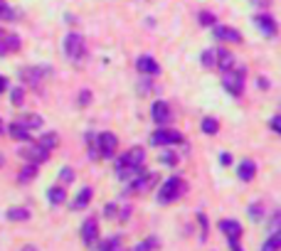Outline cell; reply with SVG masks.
I'll use <instances>...</instances> for the list:
<instances>
[{
	"instance_id": "1",
	"label": "cell",
	"mask_w": 281,
	"mask_h": 251,
	"mask_svg": "<svg viewBox=\"0 0 281 251\" xmlns=\"http://www.w3.org/2000/svg\"><path fill=\"white\" fill-rule=\"evenodd\" d=\"M143 163H146V150L140 145H133L116 160V175L121 180H133V177H138V175L146 172Z\"/></svg>"
},
{
	"instance_id": "2",
	"label": "cell",
	"mask_w": 281,
	"mask_h": 251,
	"mask_svg": "<svg viewBox=\"0 0 281 251\" xmlns=\"http://www.w3.org/2000/svg\"><path fill=\"white\" fill-rule=\"evenodd\" d=\"M244 74H247L244 67H229V69L222 72V86L232 96H242V91H244Z\"/></svg>"
},
{
	"instance_id": "3",
	"label": "cell",
	"mask_w": 281,
	"mask_h": 251,
	"mask_svg": "<svg viewBox=\"0 0 281 251\" xmlns=\"http://www.w3.org/2000/svg\"><path fill=\"white\" fill-rule=\"evenodd\" d=\"M62 50H64V55L69 57L72 62H79V59H84L86 57V40L79 35V32H69V35L64 37Z\"/></svg>"
},
{
	"instance_id": "4",
	"label": "cell",
	"mask_w": 281,
	"mask_h": 251,
	"mask_svg": "<svg viewBox=\"0 0 281 251\" xmlns=\"http://www.w3.org/2000/svg\"><path fill=\"white\" fill-rule=\"evenodd\" d=\"M185 180L183 177H168L163 185H161V192H158V202L161 204H170V202H175L178 197L185 192Z\"/></svg>"
},
{
	"instance_id": "5",
	"label": "cell",
	"mask_w": 281,
	"mask_h": 251,
	"mask_svg": "<svg viewBox=\"0 0 281 251\" xmlns=\"http://www.w3.org/2000/svg\"><path fill=\"white\" fill-rule=\"evenodd\" d=\"M96 150H94V155H99V158H113L116 155V148H118V138L109 133V131H104V133H99L96 136V145H94Z\"/></svg>"
},
{
	"instance_id": "6",
	"label": "cell",
	"mask_w": 281,
	"mask_h": 251,
	"mask_svg": "<svg viewBox=\"0 0 281 251\" xmlns=\"http://www.w3.org/2000/svg\"><path fill=\"white\" fill-rule=\"evenodd\" d=\"M151 143H153V145H158V148H168V145H178V143H183V136H180L178 131L168 128V126H163V128H158V131L151 136Z\"/></svg>"
},
{
	"instance_id": "7",
	"label": "cell",
	"mask_w": 281,
	"mask_h": 251,
	"mask_svg": "<svg viewBox=\"0 0 281 251\" xmlns=\"http://www.w3.org/2000/svg\"><path fill=\"white\" fill-rule=\"evenodd\" d=\"M20 155L32 163V165H40V163H45L47 158H50V150H45L40 143H28V145H23L20 148Z\"/></svg>"
},
{
	"instance_id": "8",
	"label": "cell",
	"mask_w": 281,
	"mask_h": 251,
	"mask_svg": "<svg viewBox=\"0 0 281 251\" xmlns=\"http://www.w3.org/2000/svg\"><path fill=\"white\" fill-rule=\"evenodd\" d=\"M79 236H82V244L91 249V246L99 241V222H96L94 217H89V219L82 224V231H79Z\"/></svg>"
},
{
	"instance_id": "9",
	"label": "cell",
	"mask_w": 281,
	"mask_h": 251,
	"mask_svg": "<svg viewBox=\"0 0 281 251\" xmlns=\"http://www.w3.org/2000/svg\"><path fill=\"white\" fill-rule=\"evenodd\" d=\"M220 231L227 236L229 246H237L239 239H242V224L234 222V219H222V222H220Z\"/></svg>"
},
{
	"instance_id": "10",
	"label": "cell",
	"mask_w": 281,
	"mask_h": 251,
	"mask_svg": "<svg viewBox=\"0 0 281 251\" xmlns=\"http://www.w3.org/2000/svg\"><path fill=\"white\" fill-rule=\"evenodd\" d=\"M20 50V37L8 32V30H0V57L5 55H13Z\"/></svg>"
},
{
	"instance_id": "11",
	"label": "cell",
	"mask_w": 281,
	"mask_h": 251,
	"mask_svg": "<svg viewBox=\"0 0 281 251\" xmlns=\"http://www.w3.org/2000/svg\"><path fill=\"white\" fill-rule=\"evenodd\" d=\"M254 23H256L259 32H264L266 37H276V30H279V25H276V20H274L269 13H259V15L254 18Z\"/></svg>"
},
{
	"instance_id": "12",
	"label": "cell",
	"mask_w": 281,
	"mask_h": 251,
	"mask_svg": "<svg viewBox=\"0 0 281 251\" xmlns=\"http://www.w3.org/2000/svg\"><path fill=\"white\" fill-rule=\"evenodd\" d=\"M153 121H156V126H168L170 121H173V113H170V106L166 101H156L153 104Z\"/></svg>"
},
{
	"instance_id": "13",
	"label": "cell",
	"mask_w": 281,
	"mask_h": 251,
	"mask_svg": "<svg viewBox=\"0 0 281 251\" xmlns=\"http://www.w3.org/2000/svg\"><path fill=\"white\" fill-rule=\"evenodd\" d=\"M212 35H215L220 42H242V35L234 28H229V25H215Z\"/></svg>"
},
{
	"instance_id": "14",
	"label": "cell",
	"mask_w": 281,
	"mask_h": 251,
	"mask_svg": "<svg viewBox=\"0 0 281 251\" xmlns=\"http://www.w3.org/2000/svg\"><path fill=\"white\" fill-rule=\"evenodd\" d=\"M136 67H138L140 74H148V77H158L161 74V67H158V62L153 57H138Z\"/></svg>"
},
{
	"instance_id": "15",
	"label": "cell",
	"mask_w": 281,
	"mask_h": 251,
	"mask_svg": "<svg viewBox=\"0 0 281 251\" xmlns=\"http://www.w3.org/2000/svg\"><path fill=\"white\" fill-rule=\"evenodd\" d=\"M215 67H217L220 72L234 67V57H232V52H229V50H215Z\"/></svg>"
},
{
	"instance_id": "16",
	"label": "cell",
	"mask_w": 281,
	"mask_h": 251,
	"mask_svg": "<svg viewBox=\"0 0 281 251\" xmlns=\"http://www.w3.org/2000/svg\"><path fill=\"white\" fill-rule=\"evenodd\" d=\"M50 72H47V67H30V69H25L23 72V79L30 84H37L42 77H47Z\"/></svg>"
},
{
	"instance_id": "17",
	"label": "cell",
	"mask_w": 281,
	"mask_h": 251,
	"mask_svg": "<svg viewBox=\"0 0 281 251\" xmlns=\"http://www.w3.org/2000/svg\"><path fill=\"white\" fill-rule=\"evenodd\" d=\"M237 175H239V180L242 182H252L254 175H256V165H254V160H244L239 170H237Z\"/></svg>"
},
{
	"instance_id": "18",
	"label": "cell",
	"mask_w": 281,
	"mask_h": 251,
	"mask_svg": "<svg viewBox=\"0 0 281 251\" xmlns=\"http://www.w3.org/2000/svg\"><path fill=\"white\" fill-rule=\"evenodd\" d=\"M91 197H94V190H91V187H84L79 195L74 197V202H72V209H77V212H79V209H84L86 204L91 202Z\"/></svg>"
},
{
	"instance_id": "19",
	"label": "cell",
	"mask_w": 281,
	"mask_h": 251,
	"mask_svg": "<svg viewBox=\"0 0 281 251\" xmlns=\"http://www.w3.org/2000/svg\"><path fill=\"white\" fill-rule=\"evenodd\" d=\"M10 222H28L30 219V209L28 207H13V209H8V214H5Z\"/></svg>"
},
{
	"instance_id": "20",
	"label": "cell",
	"mask_w": 281,
	"mask_h": 251,
	"mask_svg": "<svg viewBox=\"0 0 281 251\" xmlns=\"http://www.w3.org/2000/svg\"><path fill=\"white\" fill-rule=\"evenodd\" d=\"M8 133H10L15 140H20V143H28V140H30V131H28V128H23L18 121H15V123H10Z\"/></svg>"
},
{
	"instance_id": "21",
	"label": "cell",
	"mask_w": 281,
	"mask_h": 251,
	"mask_svg": "<svg viewBox=\"0 0 281 251\" xmlns=\"http://www.w3.org/2000/svg\"><path fill=\"white\" fill-rule=\"evenodd\" d=\"M18 123H20L23 128H28V131L42 128V118H40V116H35V113H30V116H20V118H18Z\"/></svg>"
},
{
	"instance_id": "22",
	"label": "cell",
	"mask_w": 281,
	"mask_h": 251,
	"mask_svg": "<svg viewBox=\"0 0 281 251\" xmlns=\"http://www.w3.org/2000/svg\"><path fill=\"white\" fill-rule=\"evenodd\" d=\"M47 197H50L52 204H62V202L67 199V187H64V185H55V187H50Z\"/></svg>"
},
{
	"instance_id": "23",
	"label": "cell",
	"mask_w": 281,
	"mask_h": 251,
	"mask_svg": "<svg viewBox=\"0 0 281 251\" xmlns=\"http://www.w3.org/2000/svg\"><path fill=\"white\" fill-rule=\"evenodd\" d=\"M281 249V234L279 231H271V236L261 244V251H279Z\"/></svg>"
},
{
	"instance_id": "24",
	"label": "cell",
	"mask_w": 281,
	"mask_h": 251,
	"mask_svg": "<svg viewBox=\"0 0 281 251\" xmlns=\"http://www.w3.org/2000/svg\"><path fill=\"white\" fill-rule=\"evenodd\" d=\"M200 128H202V133H207V136H215V133L220 131V123H217V118H202Z\"/></svg>"
},
{
	"instance_id": "25",
	"label": "cell",
	"mask_w": 281,
	"mask_h": 251,
	"mask_svg": "<svg viewBox=\"0 0 281 251\" xmlns=\"http://www.w3.org/2000/svg\"><path fill=\"white\" fill-rule=\"evenodd\" d=\"M35 175H37V165L28 163V167H23V170H20V175H18V182H30Z\"/></svg>"
},
{
	"instance_id": "26",
	"label": "cell",
	"mask_w": 281,
	"mask_h": 251,
	"mask_svg": "<svg viewBox=\"0 0 281 251\" xmlns=\"http://www.w3.org/2000/svg\"><path fill=\"white\" fill-rule=\"evenodd\" d=\"M57 143H59V136H57V133H45V136L40 138V145H42L45 150H52V148H57Z\"/></svg>"
},
{
	"instance_id": "27",
	"label": "cell",
	"mask_w": 281,
	"mask_h": 251,
	"mask_svg": "<svg viewBox=\"0 0 281 251\" xmlns=\"http://www.w3.org/2000/svg\"><path fill=\"white\" fill-rule=\"evenodd\" d=\"M15 18H18V13L5 0H0V20H15Z\"/></svg>"
},
{
	"instance_id": "28",
	"label": "cell",
	"mask_w": 281,
	"mask_h": 251,
	"mask_svg": "<svg viewBox=\"0 0 281 251\" xmlns=\"http://www.w3.org/2000/svg\"><path fill=\"white\" fill-rule=\"evenodd\" d=\"M101 251H123V246H121V239H118V236L106 239V241L101 244Z\"/></svg>"
},
{
	"instance_id": "29",
	"label": "cell",
	"mask_w": 281,
	"mask_h": 251,
	"mask_svg": "<svg viewBox=\"0 0 281 251\" xmlns=\"http://www.w3.org/2000/svg\"><path fill=\"white\" fill-rule=\"evenodd\" d=\"M202 67H207V69H215V50H207V52L202 55Z\"/></svg>"
},
{
	"instance_id": "30",
	"label": "cell",
	"mask_w": 281,
	"mask_h": 251,
	"mask_svg": "<svg viewBox=\"0 0 281 251\" xmlns=\"http://www.w3.org/2000/svg\"><path fill=\"white\" fill-rule=\"evenodd\" d=\"M59 180H62L64 185H69V182L74 180V170H72V167H64V170L59 172Z\"/></svg>"
},
{
	"instance_id": "31",
	"label": "cell",
	"mask_w": 281,
	"mask_h": 251,
	"mask_svg": "<svg viewBox=\"0 0 281 251\" xmlns=\"http://www.w3.org/2000/svg\"><path fill=\"white\" fill-rule=\"evenodd\" d=\"M156 244H158L156 239H146V241H143V244H138L133 251H151V249H156Z\"/></svg>"
},
{
	"instance_id": "32",
	"label": "cell",
	"mask_w": 281,
	"mask_h": 251,
	"mask_svg": "<svg viewBox=\"0 0 281 251\" xmlns=\"http://www.w3.org/2000/svg\"><path fill=\"white\" fill-rule=\"evenodd\" d=\"M23 96H25V89H13V104L15 106L23 104Z\"/></svg>"
},
{
	"instance_id": "33",
	"label": "cell",
	"mask_w": 281,
	"mask_h": 251,
	"mask_svg": "<svg viewBox=\"0 0 281 251\" xmlns=\"http://www.w3.org/2000/svg\"><path fill=\"white\" fill-rule=\"evenodd\" d=\"M200 23H202V25H212V23H215V18H212L210 13H202V15H200Z\"/></svg>"
},
{
	"instance_id": "34",
	"label": "cell",
	"mask_w": 281,
	"mask_h": 251,
	"mask_svg": "<svg viewBox=\"0 0 281 251\" xmlns=\"http://www.w3.org/2000/svg\"><path fill=\"white\" fill-rule=\"evenodd\" d=\"M271 131H274V133H279L281 131V118L279 116H274V118H271Z\"/></svg>"
},
{
	"instance_id": "35",
	"label": "cell",
	"mask_w": 281,
	"mask_h": 251,
	"mask_svg": "<svg viewBox=\"0 0 281 251\" xmlns=\"http://www.w3.org/2000/svg\"><path fill=\"white\" fill-rule=\"evenodd\" d=\"M89 101H91V94L89 91H82L79 94V104H89Z\"/></svg>"
},
{
	"instance_id": "36",
	"label": "cell",
	"mask_w": 281,
	"mask_h": 251,
	"mask_svg": "<svg viewBox=\"0 0 281 251\" xmlns=\"http://www.w3.org/2000/svg\"><path fill=\"white\" fill-rule=\"evenodd\" d=\"M220 160H222V163H225V165H229V163H232V158H229V155H227V153H225V155H220Z\"/></svg>"
},
{
	"instance_id": "37",
	"label": "cell",
	"mask_w": 281,
	"mask_h": 251,
	"mask_svg": "<svg viewBox=\"0 0 281 251\" xmlns=\"http://www.w3.org/2000/svg\"><path fill=\"white\" fill-rule=\"evenodd\" d=\"M269 3L271 0H254V5H264V8H269Z\"/></svg>"
},
{
	"instance_id": "38",
	"label": "cell",
	"mask_w": 281,
	"mask_h": 251,
	"mask_svg": "<svg viewBox=\"0 0 281 251\" xmlns=\"http://www.w3.org/2000/svg\"><path fill=\"white\" fill-rule=\"evenodd\" d=\"M5 89H8V82H5V79H3V77H0V94H3V91H5Z\"/></svg>"
},
{
	"instance_id": "39",
	"label": "cell",
	"mask_w": 281,
	"mask_h": 251,
	"mask_svg": "<svg viewBox=\"0 0 281 251\" xmlns=\"http://www.w3.org/2000/svg\"><path fill=\"white\" fill-rule=\"evenodd\" d=\"M232 251H242V249H239V244H237V246H232Z\"/></svg>"
},
{
	"instance_id": "40",
	"label": "cell",
	"mask_w": 281,
	"mask_h": 251,
	"mask_svg": "<svg viewBox=\"0 0 281 251\" xmlns=\"http://www.w3.org/2000/svg\"><path fill=\"white\" fill-rule=\"evenodd\" d=\"M23 251H37V249H32V246H28V249H23Z\"/></svg>"
},
{
	"instance_id": "41",
	"label": "cell",
	"mask_w": 281,
	"mask_h": 251,
	"mask_svg": "<svg viewBox=\"0 0 281 251\" xmlns=\"http://www.w3.org/2000/svg\"><path fill=\"white\" fill-rule=\"evenodd\" d=\"M0 131H3V123H0Z\"/></svg>"
},
{
	"instance_id": "42",
	"label": "cell",
	"mask_w": 281,
	"mask_h": 251,
	"mask_svg": "<svg viewBox=\"0 0 281 251\" xmlns=\"http://www.w3.org/2000/svg\"><path fill=\"white\" fill-rule=\"evenodd\" d=\"M0 163H3V158H0Z\"/></svg>"
}]
</instances>
